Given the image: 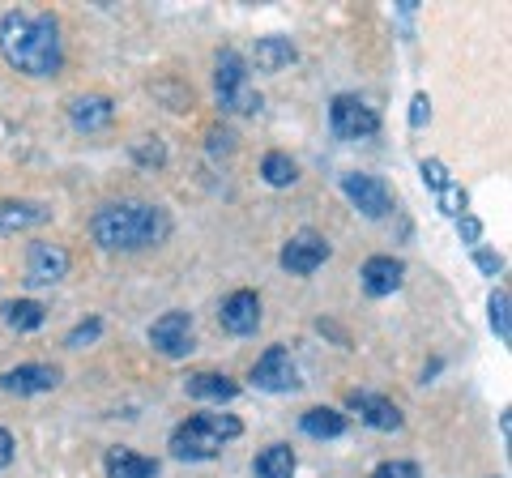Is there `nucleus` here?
I'll use <instances>...</instances> for the list:
<instances>
[{
	"mask_svg": "<svg viewBox=\"0 0 512 478\" xmlns=\"http://www.w3.org/2000/svg\"><path fill=\"white\" fill-rule=\"evenodd\" d=\"M0 56L26 77H56L64 65L60 22L52 13L9 9L5 18H0Z\"/></svg>",
	"mask_w": 512,
	"mask_h": 478,
	"instance_id": "obj_1",
	"label": "nucleus"
},
{
	"mask_svg": "<svg viewBox=\"0 0 512 478\" xmlns=\"http://www.w3.org/2000/svg\"><path fill=\"white\" fill-rule=\"evenodd\" d=\"M171 235V218L163 205L150 201H111L90 218V239L107 252H141Z\"/></svg>",
	"mask_w": 512,
	"mask_h": 478,
	"instance_id": "obj_2",
	"label": "nucleus"
},
{
	"mask_svg": "<svg viewBox=\"0 0 512 478\" xmlns=\"http://www.w3.org/2000/svg\"><path fill=\"white\" fill-rule=\"evenodd\" d=\"M244 432L235 414H197L171 432V457L175 461H210L222 453V444Z\"/></svg>",
	"mask_w": 512,
	"mask_h": 478,
	"instance_id": "obj_3",
	"label": "nucleus"
},
{
	"mask_svg": "<svg viewBox=\"0 0 512 478\" xmlns=\"http://www.w3.org/2000/svg\"><path fill=\"white\" fill-rule=\"evenodd\" d=\"M214 94H218V107L231 111V116H252V111H261V94H256L248 82V60L239 56L235 47H222L218 52Z\"/></svg>",
	"mask_w": 512,
	"mask_h": 478,
	"instance_id": "obj_4",
	"label": "nucleus"
},
{
	"mask_svg": "<svg viewBox=\"0 0 512 478\" xmlns=\"http://www.w3.org/2000/svg\"><path fill=\"white\" fill-rule=\"evenodd\" d=\"M329 129L342 141H359V137H372L380 129V116H376V107H367L359 99V94H338V99L329 103Z\"/></svg>",
	"mask_w": 512,
	"mask_h": 478,
	"instance_id": "obj_5",
	"label": "nucleus"
},
{
	"mask_svg": "<svg viewBox=\"0 0 512 478\" xmlns=\"http://www.w3.org/2000/svg\"><path fill=\"white\" fill-rule=\"evenodd\" d=\"M342 193L350 197V205L363 214V218H389L393 214V193L380 175H367V171H346L342 175Z\"/></svg>",
	"mask_w": 512,
	"mask_h": 478,
	"instance_id": "obj_6",
	"label": "nucleus"
},
{
	"mask_svg": "<svg viewBox=\"0 0 512 478\" xmlns=\"http://www.w3.org/2000/svg\"><path fill=\"white\" fill-rule=\"evenodd\" d=\"M252 385L261 393H295L299 389V368L286 346H269L261 359L252 363Z\"/></svg>",
	"mask_w": 512,
	"mask_h": 478,
	"instance_id": "obj_7",
	"label": "nucleus"
},
{
	"mask_svg": "<svg viewBox=\"0 0 512 478\" xmlns=\"http://www.w3.org/2000/svg\"><path fill=\"white\" fill-rule=\"evenodd\" d=\"M278 261H282L286 274L308 278V274H316V269L329 261V244H325V235H316V231H299V235H291L282 244V257Z\"/></svg>",
	"mask_w": 512,
	"mask_h": 478,
	"instance_id": "obj_8",
	"label": "nucleus"
},
{
	"mask_svg": "<svg viewBox=\"0 0 512 478\" xmlns=\"http://www.w3.org/2000/svg\"><path fill=\"white\" fill-rule=\"evenodd\" d=\"M64 274H69V252L60 244H52V239L30 244V252H26V282L30 286H56V282H64Z\"/></svg>",
	"mask_w": 512,
	"mask_h": 478,
	"instance_id": "obj_9",
	"label": "nucleus"
},
{
	"mask_svg": "<svg viewBox=\"0 0 512 478\" xmlns=\"http://www.w3.org/2000/svg\"><path fill=\"white\" fill-rule=\"evenodd\" d=\"M150 346L167 359H184L192 350V316L188 312H163L150 325Z\"/></svg>",
	"mask_w": 512,
	"mask_h": 478,
	"instance_id": "obj_10",
	"label": "nucleus"
},
{
	"mask_svg": "<svg viewBox=\"0 0 512 478\" xmlns=\"http://www.w3.org/2000/svg\"><path fill=\"white\" fill-rule=\"evenodd\" d=\"M218 321L222 329L231 333V338H248V333H256V325H261V295L256 291H235L222 299L218 308Z\"/></svg>",
	"mask_w": 512,
	"mask_h": 478,
	"instance_id": "obj_11",
	"label": "nucleus"
},
{
	"mask_svg": "<svg viewBox=\"0 0 512 478\" xmlns=\"http://www.w3.org/2000/svg\"><path fill=\"white\" fill-rule=\"evenodd\" d=\"M60 385V368L56 363H22L0 376V389L18 393V397H35V393H52Z\"/></svg>",
	"mask_w": 512,
	"mask_h": 478,
	"instance_id": "obj_12",
	"label": "nucleus"
},
{
	"mask_svg": "<svg viewBox=\"0 0 512 478\" xmlns=\"http://www.w3.org/2000/svg\"><path fill=\"white\" fill-rule=\"evenodd\" d=\"M69 120L77 133H99L116 120V103H111L107 94H77L69 103Z\"/></svg>",
	"mask_w": 512,
	"mask_h": 478,
	"instance_id": "obj_13",
	"label": "nucleus"
},
{
	"mask_svg": "<svg viewBox=\"0 0 512 478\" xmlns=\"http://www.w3.org/2000/svg\"><path fill=\"white\" fill-rule=\"evenodd\" d=\"M363 291L372 295V299H384V295H393L397 286H402L406 278V261H397V257H367L363 261Z\"/></svg>",
	"mask_w": 512,
	"mask_h": 478,
	"instance_id": "obj_14",
	"label": "nucleus"
},
{
	"mask_svg": "<svg viewBox=\"0 0 512 478\" xmlns=\"http://www.w3.org/2000/svg\"><path fill=\"white\" fill-rule=\"evenodd\" d=\"M350 410H355L367 427H376V432H397V427H402V410L380 393H350Z\"/></svg>",
	"mask_w": 512,
	"mask_h": 478,
	"instance_id": "obj_15",
	"label": "nucleus"
},
{
	"mask_svg": "<svg viewBox=\"0 0 512 478\" xmlns=\"http://www.w3.org/2000/svg\"><path fill=\"white\" fill-rule=\"evenodd\" d=\"M52 218V205L43 201H0V235H18V231H30V227H43Z\"/></svg>",
	"mask_w": 512,
	"mask_h": 478,
	"instance_id": "obj_16",
	"label": "nucleus"
},
{
	"mask_svg": "<svg viewBox=\"0 0 512 478\" xmlns=\"http://www.w3.org/2000/svg\"><path fill=\"white\" fill-rule=\"evenodd\" d=\"M295 43L291 39H282V35H265V39H256L252 47V65L256 73H282L286 65H295Z\"/></svg>",
	"mask_w": 512,
	"mask_h": 478,
	"instance_id": "obj_17",
	"label": "nucleus"
},
{
	"mask_svg": "<svg viewBox=\"0 0 512 478\" xmlns=\"http://www.w3.org/2000/svg\"><path fill=\"white\" fill-rule=\"evenodd\" d=\"M184 389H188V397H197V402H235L239 397V385L222 372H192L184 380Z\"/></svg>",
	"mask_w": 512,
	"mask_h": 478,
	"instance_id": "obj_18",
	"label": "nucleus"
},
{
	"mask_svg": "<svg viewBox=\"0 0 512 478\" xmlns=\"http://www.w3.org/2000/svg\"><path fill=\"white\" fill-rule=\"evenodd\" d=\"M107 478H154L158 474V461L154 457H141L133 449H107Z\"/></svg>",
	"mask_w": 512,
	"mask_h": 478,
	"instance_id": "obj_19",
	"label": "nucleus"
},
{
	"mask_svg": "<svg viewBox=\"0 0 512 478\" xmlns=\"http://www.w3.org/2000/svg\"><path fill=\"white\" fill-rule=\"evenodd\" d=\"M252 478H295V449L291 444H269L252 461Z\"/></svg>",
	"mask_w": 512,
	"mask_h": 478,
	"instance_id": "obj_20",
	"label": "nucleus"
},
{
	"mask_svg": "<svg viewBox=\"0 0 512 478\" xmlns=\"http://www.w3.org/2000/svg\"><path fill=\"white\" fill-rule=\"evenodd\" d=\"M299 427H303L308 436H316V440H333V436L346 432V414L333 410V406H312V410H303Z\"/></svg>",
	"mask_w": 512,
	"mask_h": 478,
	"instance_id": "obj_21",
	"label": "nucleus"
},
{
	"mask_svg": "<svg viewBox=\"0 0 512 478\" xmlns=\"http://www.w3.org/2000/svg\"><path fill=\"white\" fill-rule=\"evenodd\" d=\"M0 316H5L9 329L35 333V329H43V321H47V308L39 304V299H9V304L0 308Z\"/></svg>",
	"mask_w": 512,
	"mask_h": 478,
	"instance_id": "obj_22",
	"label": "nucleus"
},
{
	"mask_svg": "<svg viewBox=\"0 0 512 478\" xmlns=\"http://www.w3.org/2000/svg\"><path fill=\"white\" fill-rule=\"evenodd\" d=\"M261 175H265V184L269 188H291L299 180V167H295V158L291 154H282V150H269L261 158Z\"/></svg>",
	"mask_w": 512,
	"mask_h": 478,
	"instance_id": "obj_23",
	"label": "nucleus"
},
{
	"mask_svg": "<svg viewBox=\"0 0 512 478\" xmlns=\"http://www.w3.org/2000/svg\"><path fill=\"white\" fill-rule=\"evenodd\" d=\"M487 321H491V333L500 342H512V299L504 286H495L491 299H487Z\"/></svg>",
	"mask_w": 512,
	"mask_h": 478,
	"instance_id": "obj_24",
	"label": "nucleus"
},
{
	"mask_svg": "<svg viewBox=\"0 0 512 478\" xmlns=\"http://www.w3.org/2000/svg\"><path fill=\"white\" fill-rule=\"evenodd\" d=\"M128 150H133V158H137L141 167H163V163H167V146H163V137H137Z\"/></svg>",
	"mask_w": 512,
	"mask_h": 478,
	"instance_id": "obj_25",
	"label": "nucleus"
},
{
	"mask_svg": "<svg viewBox=\"0 0 512 478\" xmlns=\"http://www.w3.org/2000/svg\"><path fill=\"white\" fill-rule=\"evenodd\" d=\"M436 205H440V214H448V218H461V214H466V205H470V197H466V188H461L457 180L453 184H448V188H440V193H436Z\"/></svg>",
	"mask_w": 512,
	"mask_h": 478,
	"instance_id": "obj_26",
	"label": "nucleus"
},
{
	"mask_svg": "<svg viewBox=\"0 0 512 478\" xmlns=\"http://www.w3.org/2000/svg\"><path fill=\"white\" fill-rule=\"evenodd\" d=\"M99 333H103V321H99V316H90V321H82V325H73V329H69L64 346H69V350H86V346L99 342Z\"/></svg>",
	"mask_w": 512,
	"mask_h": 478,
	"instance_id": "obj_27",
	"label": "nucleus"
},
{
	"mask_svg": "<svg viewBox=\"0 0 512 478\" xmlns=\"http://www.w3.org/2000/svg\"><path fill=\"white\" fill-rule=\"evenodd\" d=\"M419 175H423V184L431 188V193H440V188L453 184V175H448V167L440 163V158H423V163H419Z\"/></svg>",
	"mask_w": 512,
	"mask_h": 478,
	"instance_id": "obj_28",
	"label": "nucleus"
},
{
	"mask_svg": "<svg viewBox=\"0 0 512 478\" xmlns=\"http://www.w3.org/2000/svg\"><path fill=\"white\" fill-rule=\"evenodd\" d=\"M367 478H419V466L414 461H380Z\"/></svg>",
	"mask_w": 512,
	"mask_h": 478,
	"instance_id": "obj_29",
	"label": "nucleus"
},
{
	"mask_svg": "<svg viewBox=\"0 0 512 478\" xmlns=\"http://www.w3.org/2000/svg\"><path fill=\"white\" fill-rule=\"evenodd\" d=\"M457 235H461V244L483 248V222H478L474 214H461V218H457Z\"/></svg>",
	"mask_w": 512,
	"mask_h": 478,
	"instance_id": "obj_30",
	"label": "nucleus"
},
{
	"mask_svg": "<svg viewBox=\"0 0 512 478\" xmlns=\"http://www.w3.org/2000/svg\"><path fill=\"white\" fill-rule=\"evenodd\" d=\"M474 265L483 269L487 278H495V274H504V257L500 252H491V248H474Z\"/></svg>",
	"mask_w": 512,
	"mask_h": 478,
	"instance_id": "obj_31",
	"label": "nucleus"
},
{
	"mask_svg": "<svg viewBox=\"0 0 512 478\" xmlns=\"http://www.w3.org/2000/svg\"><path fill=\"white\" fill-rule=\"evenodd\" d=\"M427 120H431V99L419 90V94L410 99V129H427Z\"/></svg>",
	"mask_w": 512,
	"mask_h": 478,
	"instance_id": "obj_32",
	"label": "nucleus"
},
{
	"mask_svg": "<svg viewBox=\"0 0 512 478\" xmlns=\"http://www.w3.org/2000/svg\"><path fill=\"white\" fill-rule=\"evenodd\" d=\"M231 141H235V137H231L227 129H214V133H210V154H231Z\"/></svg>",
	"mask_w": 512,
	"mask_h": 478,
	"instance_id": "obj_33",
	"label": "nucleus"
},
{
	"mask_svg": "<svg viewBox=\"0 0 512 478\" xmlns=\"http://www.w3.org/2000/svg\"><path fill=\"white\" fill-rule=\"evenodd\" d=\"M5 466H13V436L0 427V470H5Z\"/></svg>",
	"mask_w": 512,
	"mask_h": 478,
	"instance_id": "obj_34",
	"label": "nucleus"
}]
</instances>
